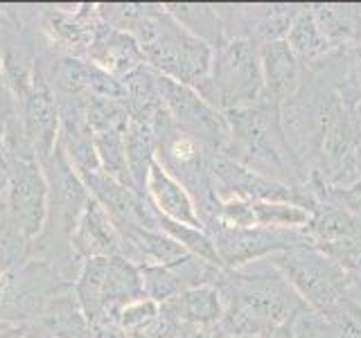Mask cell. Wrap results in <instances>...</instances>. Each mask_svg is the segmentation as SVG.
Masks as SVG:
<instances>
[{
    "label": "cell",
    "instance_id": "7c38bea8",
    "mask_svg": "<svg viewBox=\"0 0 361 338\" xmlns=\"http://www.w3.org/2000/svg\"><path fill=\"white\" fill-rule=\"evenodd\" d=\"M86 59L90 63H95L99 70L111 75L113 79H118V82L127 79L131 73L138 70V68L147 65L138 41H135L129 32L106 25L104 20L99 23L93 34Z\"/></svg>",
    "mask_w": 361,
    "mask_h": 338
},
{
    "label": "cell",
    "instance_id": "8fae6325",
    "mask_svg": "<svg viewBox=\"0 0 361 338\" xmlns=\"http://www.w3.org/2000/svg\"><path fill=\"white\" fill-rule=\"evenodd\" d=\"M68 244H71V251L79 262L122 255V237L116 223L95 199H88L84 210L79 212Z\"/></svg>",
    "mask_w": 361,
    "mask_h": 338
},
{
    "label": "cell",
    "instance_id": "9a60e30c",
    "mask_svg": "<svg viewBox=\"0 0 361 338\" xmlns=\"http://www.w3.org/2000/svg\"><path fill=\"white\" fill-rule=\"evenodd\" d=\"M161 311L180 327L212 330L224 315V298L217 287H197L163 302Z\"/></svg>",
    "mask_w": 361,
    "mask_h": 338
},
{
    "label": "cell",
    "instance_id": "f1b7e54d",
    "mask_svg": "<svg viewBox=\"0 0 361 338\" xmlns=\"http://www.w3.org/2000/svg\"><path fill=\"white\" fill-rule=\"evenodd\" d=\"M345 298L361 307V275H350L345 282Z\"/></svg>",
    "mask_w": 361,
    "mask_h": 338
},
{
    "label": "cell",
    "instance_id": "e0dca14e",
    "mask_svg": "<svg viewBox=\"0 0 361 338\" xmlns=\"http://www.w3.org/2000/svg\"><path fill=\"white\" fill-rule=\"evenodd\" d=\"M289 50L293 52V56L302 63L305 70L319 65L323 59H327L336 48L325 39V34L321 32V27L316 25V20L312 16L310 5H302L300 11L293 18L291 27L285 37Z\"/></svg>",
    "mask_w": 361,
    "mask_h": 338
},
{
    "label": "cell",
    "instance_id": "4316f807",
    "mask_svg": "<svg viewBox=\"0 0 361 338\" xmlns=\"http://www.w3.org/2000/svg\"><path fill=\"white\" fill-rule=\"evenodd\" d=\"M319 251H323L325 255H330L334 262L345 270V273L361 275V234L355 237V239L319 248Z\"/></svg>",
    "mask_w": 361,
    "mask_h": 338
},
{
    "label": "cell",
    "instance_id": "4dcf8cb0",
    "mask_svg": "<svg viewBox=\"0 0 361 338\" xmlns=\"http://www.w3.org/2000/svg\"><path fill=\"white\" fill-rule=\"evenodd\" d=\"M210 334H212V338H251V336H228V334H219V332H212V330H210Z\"/></svg>",
    "mask_w": 361,
    "mask_h": 338
},
{
    "label": "cell",
    "instance_id": "8992f818",
    "mask_svg": "<svg viewBox=\"0 0 361 338\" xmlns=\"http://www.w3.org/2000/svg\"><path fill=\"white\" fill-rule=\"evenodd\" d=\"M61 284L48 262L25 259L7 270L0 275V327L27 325L30 318H41L52 293Z\"/></svg>",
    "mask_w": 361,
    "mask_h": 338
},
{
    "label": "cell",
    "instance_id": "9c48e42d",
    "mask_svg": "<svg viewBox=\"0 0 361 338\" xmlns=\"http://www.w3.org/2000/svg\"><path fill=\"white\" fill-rule=\"evenodd\" d=\"M14 106H16L20 131L25 135V142L30 144L32 154L37 156V161L45 163L54 154L56 144H59L61 113H59L56 95L52 93L50 84L43 79L39 65H37V82H34L32 90Z\"/></svg>",
    "mask_w": 361,
    "mask_h": 338
},
{
    "label": "cell",
    "instance_id": "ffe728a7",
    "mask_svg": "<svg viewBox=\"0 0 361 338\" xmlns=\"http://www.w3.org/2000/svg\"><path fill=\"white\" fill-rule=\"evenodd\" d=\"M316 25L334 48H343L361 34V5H310Z\"/></svg>",
    "mask_w": 361,
    "mask_h": 338
},
{
    "label": "cell",
    "instance_id": "cb8c5ba5",
    "mask_svg": "<svg viewBox=\"0 0 361 338\" xmlns=\"http://www.w3.org/2000/svg\"><path fill=\"white\" fill-rule=\"evenodd\" d=\"M255 225L259 228H278V230H302L310 223L312 214L296 206V203H267L251 201Z\"/></svg>",
    "mask_w": 361,
    "mask_h": 338
},
{
    "label": "cell",
    "instance_id": "603a6c76",
    "mask_svg": "<svg viewBox=\"0 0 361 338\" xmlns=\"http://www.w3.org/2000/svg\"><path fill=\"white\" fill-rule=\"evenodd\" d=\"M156 228L161 232H165V234H169L174 242H178L190 255L201 257V259H206V262H210V264L221 266L210 234L203 228H192V225H185V223L169 221V219L161 217L158 212H156Z\"/></svg>",
    "mask_w": 361,
    "mask_h": 338
},
{
    "label": "cell",
    "instance_id": "52a82bcc",
    "mask_svg": "<svg viewBox=\"0 0 361 338\" xmlns=\"http://www.w3.org/2000/svg\"><path fill=\"white\" fill-rule=\"evenodd\" d=\"M206 232L214 244V251L224 268L237 270L271 255L287 253L293 248L312 246L302 230H278V228H226L210 223Z\"/></svg>",
    "mask_w": 361,
    "mask_h": 338
},
{
    "label": "cell",
    "instance_id": "44dd1931",
    "mask_svg": "<svg viewBox=\"0 0 361 338\" xmlns=\"http://www.w3.org/2000/svg\"><path fill=\"white\" fill-rule=\"evenodd\" d=\"M167 14L172 16L178 25H183L190 34H195L197 39L206 41L212 50H217L224 45V25L217 14V9L212 5H178L169 3L165 5Z\"/></svg>",
    "mask_w": 361,
    "mask_h": 338
},
{
    "label": "cell",
    "instance_id": "2e32d148",
    "mask_svg": "<svg viewBox=\"0 0 361 338\" xmlns=\"http://www.w3.org/2000/svg\"><path fill=\"white\" fill-rule=\"evenodd\" d=\"M310 214V223L302 228V234L314 248L334 246L361 234V221L330 201H319Z\"/></svg>",
    "mask_w": 361,
    "mask_h": 338
},
{
    "label": "cell",
    "instance_id": "4fadbf2b",
    "mask_svg": "<svg viewBox=\"0 0 361 338\" xmlns=\"http://www.w3.org/2000/svg\"><path fill=\"white\" fill-rule=\"evenodd\" d=\"M259 61H262L264 97L269 101L280 106L298 93L307 70L293 56L285 39L259 45Z\"/></svg>",
    "mask_w": 361,
    "mask_h": 338
},
{
    "label": "cell",
    "instance_id": "d4e9b609",
    "mask_svg": "<svg viewBox=\"0 0 361 338\" xmlns=\"http://www.w3.org/2000/svg\"><path fill=\"white\" fill-rule=\"evenodd\" d=\"M30 242L20 232L18 225L11 221L7 212H0V275L25 262Z\"/></svg>",
    "mask_w": 361,
    "mask_h": 338
},
{
    "label": "cell",
    "instance_id": "5bb4252c",
    "mask_svg": "<svg viewBox=\"0 0 361 338\" xmlns=\"http://www.w3.org/2000/svg\"><path fill=\"white\" fill-rule=\"evenodd\" d=\"M145 196L149 199L152 208L161 214V217L176 221V223L192 225V228H203L190 192L180 185L174 176H169L165 169L158 165V161L152 163L149 174H147Z\"/></svg>",
    "mask_w": 361,
    "mask_h": 338
},
{
    "label": "cell",
    "instance_id": "3957f363",
    "mask_svg": "<svg viewBox=\"0 0 361 338\" xmlns=\"http://www.w3.org/2000/svg\"><path fill=\"white\" fill-rule=\"evenodd\" d=\"M7 161V201L5 212L11 217L27 242L39 239L48 225L50 212V187L48 178L37 156L32 154L25 135L20 131L18 118L14 115L7 127L5 138Z\"/></svg>",
    "mask_w": 361,
    "mask_h": 338
},
{
    "label": "cell",
    "instance_id": "7a4b0ae2",
    "mask_svg": "<svg viewBox=\"0 0 361 338\" xmlns=\"http://www.w3.org/2000/svg\"><path fill=\"white\" fill-rule=\"evenodd\" d=\"M224 115L231 129V140L221 154L276 183L296 189L307 185L285 140L280 111L274 101L264 97L251 106L226 111Z\"/></svg>",
    "mask_w": 361,
    "mask_h": 338
},
{
    "label": "cell",
    "instance_id": "1f68e13d",
    "mask_svg": "<svg viewBox=\"0 0 361 338\" xmlns=\"http://www.w3.org/2000/svg\"><path fill=\"white\" fill-rule=\"evenodd\" d=\"M355 113H357V122H359V131H361V104L355 106ZM359 169H361V154H359Z\"/></svg>",
    "mask_w": 361,
    "mask_h": 338
},
{
    "label": "cell",
    "instance_id": "d6a6232c",
    "mask_svg": "<svg viewBox=\"0 0 361 338\" xmlns=\"http://www.w3.org/2000/svg\"><path fill=\"white\" fill-rule=\"evenodd\" d=\"M43 338H52V336H48V334H43Z\"/></svg>",
    "mask_w": 361,
    "mask_h": 338
},
{
    "label": "cell",
    "instance_id": "f546056e",
    "mask_svg": "<svg viewBox=\"0 0 361 338\" xmlns=\"http://www.w3.org/2000/svg\"><path fill=\"white\" fill-rule=\"evenodd\" d=\"M259 338H293V334H291V323L280 325V327H276V330H271V332L262 334Z\"/></svg>",
    "mask_w": 361,
    "mask_h": 338
},
{
    "label": "cell",
    "instance_id": "ac0fdd59",
    "mask_svg": "<svg viewBox=\"0 0 361 338\" xmlns=\"http://www.w3.org/2000/svg\"><path fill=\"white\" fill-rule=\"evenodd\" d=\"M124 154H127V167L135 192L145 194V183L149 167L156 161V133L154 122L129 118L127 131H124Z\"/></svg>",
    "mask_w": 361,
    "mask_h": 338
},
{
    "label": "cell",
    "instance_id": "ba28073f",
    "mask_svg": "<svg viewBox=\"0 0 361 338\" xmlns=\"http://www.w3.org/2000/svg\"><path fill=\"white\" fill-rule=\"evenodd\" d=\"M158 90L167 115L180 131L190 133L212 151H224L231 140V129L226 115L203 99L197 88L178 84L158 73Z\"/></svg>",
    "mask_w": 361,
    "mask_h": 338
},
{
    "label": "cell",
    "instance_id": "30bf717a",
    "mask_svg": "<svg viewBox=\"0 0 361 338\" xmlns=\"http://www.w3.org/2000/svg\"><path fill=\"white\" fill-rule=\"evenodd\" d=\"M302 5H221L214 7L224 25V39H244L255 45L287 37Z\"/></svg>",
    "mask_w": 361,
    "mask_h": 338
},
{
    "label": "cell",
    "instance_id": "d6986e66",
    "mask_svg": "<svg viewBox=\"0 0 361 338\" xmlns=\"http://www.w3.org/2000/svg\"><path fill=\"white\" fill-rule=\"evenodd\" d=\"M140 298H147L140 266H135L133 262H129V259L122 257V255L109 257L102 309L118 313L124 304H129L133 300H140Z\"/></svg>",
    "mask_w": 361,
    "mask_h": 338
},
{
    "label": "cell",
    "instance_id": "5b68a950",
    "mask_svg": "<svg viewBox=\"0 0 361 338\" xmlns=\"http://www.w3.org/2000/svg\"><path fill=\"white\" fill-rule=\"evenodd\" d=\"M267 262L278 268V273L289 282L298 298L314 311L325 313L345 298L348 273L319 248H293L287 253L271 255Z\"/></svg>",
    "mask_w": 361,
    "mask_h": 338
},
{
    "label": "cell",
    "instance_id": "83f0119b",
    "mask_svg": "<svg viewBox=\"0 0 361 338\" xmlns=\"http://www.w3.org/2000/svg\"><path fill=\"white\" fill-rule=\"evenodd\" d=\"M127 338H180V325L167 318L163 311H158L152 320H147L138 330L129 332Z\"/></svg>",
    "mask_w": 361,
    "mask_h": 338
},
{
    "label": "cell",
    "instance_id": "484cf974",
    "mask_svg": "<svg viewBox=\"0 0 361 338\" xmlns=\"http://www.w3.org/2000/svg\"><path fill=\"white\" fill-rule=\"evenodd\" d=\"M161 311V304L149 300V298H140V300H133L129 304L118 311V320L124 334H129L133 330H138L140 325H145L147 320H152L154 315Z\"/></svg>",
    "mask_w": 361,
    "mask_h": 338
},
{
    "label": "cell",
    "instance_id": "277c9868",
    "mask_svg": "<svg viewBox=\"0 0 361 338\" xmlns=\"http://www.w3.org/2000/svg\"><path fill=\"white\" fill-rule=\"evenodd\" d=\"M197 93L221 113L264 99L259 45L244 39L224 41L214 50L210 75L197 86Z\"/></svg>",
    "mask_w": 361,
    "mask_h": 338
},
{
    "label": "cell",
    "instance_id": "7402d4cb",
    "mask_svg": "<svg viewBox=\"0 0 361 338\" xmlns=\"http://www.w3.org/2000/svg\"><path fill=\"white\" fill-rule=\"evenodd\" d=\"M109 257L86 259L79 268V275L75 282V298L79 309H82L86 323H93L102 313V298H104V282H106Z\"/></svg>",
    "mask_w": 361,
    "mask_h": 338
},
{
    "label": "cell",
    "instance_id": "6da1fadb",
    "mask_svg": "<svg viewBox=\"0 0 361 338\" xmlns=\"http://www.w3.org/2000/svg\"><path fill=\"white\" fill-rule=\"evenodd\" d=\"M217 289L224 298V315L212 332L228 336L259 338L307 309L289 282L267 259L237 270L226 268Z\"/></svg>",
    "mask_w": 361,
    "mask_h": 338
}]
</instances>
